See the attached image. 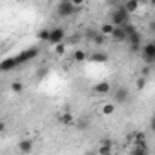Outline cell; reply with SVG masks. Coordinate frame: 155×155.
<instances>
[{
    "instance_id": "21",
    "label": "cell",
    "mask_w": 155,
    "mask_h": 155,
    "mask_svg": "<svg viewBox=\"0 0 155 155\" xmlns=\"http://www.w3.org/2000/svg\"><path fill=\"white\" fill-rule=\"evenodd\" d=\"M144 86H146V79L142 77V79H139V81H137V88H139V90H142Z\"/></svg>"
},
{
    "instance_id": "1",
    "label": "cell",
    "mask_w": 155,
    "mask_h": 155,
    "mask_svg": "<svg viewBox=\"0 0 155 155\" xmlns=\"http://www.w3.org/2000/svg\"><path fill=\"white\" fill-rule=\"evenodd\" d=\"M126 22H130V13L124 8H117L111 11V24L113 26H122Z\"/></svg>"
},
{
    "instance_id": "8",
    "label": "cell",
    "mask_w": 155,
    "mask_h": 155,
    "mask_svg": "<svg viewBox=\"0 0 155 155\" xmlns=\"http://www.w3.org/2000/svg\"><path fill=\"white\" fill-rule=\"evenodd\" d=\"M122 8H124L130 15H133V13H137V11L140 9V2H139V0H126Z\"/></svg>"
},
{
    "instance_id": "14",
    "label": "cell",
    "mask_w": 155,
    "mask_h": 155,
    "mask_svg": "<svg viewBox=\"0 0 155 155\" xmlns=\"http://www.w3.org/2000/svg\"><path fill=\"white\" fill-rule=\"evenodd\" d=\"M73 58H75L77 62H84V60H86V53H84L82 49H77L75 55H73Z\"/></svg>"
},
{
    "instance_id": "2",
    "label": "cell",
    "mask_w": 155,
    "mask_h": 155,
    "mask_svg": "<svg viewBox=\"0 0 155 155\" xmlns=\"http://www.w3.org/2000/svg\"><path fill=\"white\" fill-rule=\"evenodd\" d=\"M77 11H79V8H75V6L71 4V0H62V2L58 4V8H57L58 17H71V15L77 13Z\"/></svg>"
},
{
    "instance_id": "7",
    "label": "cell",
    "mask_w": 155,
    "mask_h": 155,
    "mask_svg": "<svg viewBox=\"0 0 155 155\" xmlns=\"http://www.w3.org/2000/svg\"><path fill=\"white\" fill-rule=\"evenodd\" d=\"M93 91L97 93V95H108L110 91H111V84L110 82H97L95 84V88H93Z\"/></svg>"
},
{
    "instance_id": "22",
    "label": "cell",
    "mask_w": 155,
    "mask_h": 155,
    "mask_svg": "<svg viewBox=\"0 0 155 155\" xmlns=\"http://www.w3.org/2000/svg\"><path fill=\"white\" fill-rule=\"evenodd\" d=\"M4 130H6V124H4V122H2V120H0V133H2V131H4Z\"/></svg>"
},
{
    "instance_id": "6",
    "label": "cell",
    "mask_w": 155,
    "mask_h": 155,
    "mask_svg": "<svg viewBox=\"0 0 155 155\" xmlns=\"http://www.w3.org/2000/svg\"><path fill=\"white\" fill-rule=\"evenodd\" d=\"M113 99H115V102H126V101L130 99L128 88H117V90L113 91Z\"/></svg>"
},
{
    "instance_id": "4",
    "label": "cell",
    "mask_w": 155,
    "mask_h": 155,
    "mask_svg": "<svg viewBox=\"0 0 155 155\" xmlns=\"http://www.w3.org/2000/svg\"><path fill=\"white\" fill-rule=\"evenodd\" d=\"M140 55H142V58L148 62V64H153L155 62V44L150 40V42H146L142 48H140Z\"/></svg>"
},
{
    "instance_id": "12",
    "label": "cell",
    "mask_w": 155,
    "mask_h": 155,
    "mask_svg": "<svg viewBox=\"0 0 155 155\" xmlns=\"http://www.w3.org/2000/svg\"><path fill=\"white\" fill-rule=\"evenodd\" d=\"M91 60L97 62V64H101V62H106V60H108V55L102 53V51H99V53H93V55H91Z\"/></svg>"
},
{
    "instance_id": "18",
    "label": "cell",
    "mask_w": 155,
    "mask_h": 155,
    "mask_svg": "<svg viewBox=\"0 0 155 155\" xmlns=\"http://www.w3.org/2000/svg\"><path fill=\"white\" fill-rule=\"evenodd\" d=\"M62 122H64V124H71V122H73L71 113H64V115H62Z\"/></svg>"
},
{
    "instance_id": "15",
    "label": "cell",
    "mask_w": 155,
    "mask_h": 155,
    "mask_svg": "<svg viewBox=\"0 0 155 155\" xmlns=\"http://www.w3.org/2000/svg\"><path fill=\"white\" fill-rule=\"evenodd\" d=\"M113 111H115V104L108 102V104H104V106H102V113H104V115H111Z\"/></svg>"
},
{
    "instance_id": "3",
    "label": "cell",
    "mask_w": 155,
    "mask_h": 155,
    "mask_svg": "<svg viewBox=\"0 0 155 155\" xmlns=\"http://www.w3.org/2000/svg\"><path fill=\"white\" fill-rule=\"evenodd\" d=\"M64 38H66V31H64V28H53V29H49L48 42H49L51 46H57V44L64 42Z\"/></svg>"
},
{
    "instance_id": "10",
    "label": "cell",
    "mask_w": 155,
    "mask_h": 155,
    "mask_svg": "<svg viewBox=\"0 0 155 155\" xmlns=\"http://www.w3.org/2000/svg\"><path fill=\"white\" fill-rule=\"evenodd\" d=\"M113 29H115V26H113L111 22H104V24L101 26V33H102L104 37H110V35L113 33Z\"/></svg>"
},
{
    "instance_id": "17",
    "label": "cell",
    "mask_w": 155,
    "mask_h": 155,
    "mask_svg": "<svg viewBox=\"0 0 155 155\" xmlns=\"http://www.w3.org/2000/svg\"><path fill=\"white\" fill-rule=\"evenodd\" d=\"M40 40H44V42H48V37H49V29H42V31H38V35H37Z\"/></svg>"
},
{
    "instance_id": "13",
    "label": "cell",
    "mask_w": 155,
    "mask_h": 155,
    "mask_svg": "<svg viewBox=\"0 0 155 155\" xmlns=\"http://www.w3.org/2000/svg\"><path fill=\"white\" fill-rule=\"evenodd\" d=\"M11 91H13V93H17V95H18V93H22V91H24V84H22V82H18V81H17V82H13V84H11Z\"/></svg>"
},
{
    "instance_id": "20",
    "label": "cell",
    "mask_w": 155,
    "mask_h": 155,
    "mask_svg": "<svg viewBox=\"0 0 155 155\" xmlns=\"http://www.w3.org/2000/svg\"><path fill=\"white\" fill-rule=\"evenodd\" d=\"M71 4H73L75 8H81V6L86 4V0H71Z\"/></svg>"
},
{
    "instance_id": "19",
    "label": "cell",
    "mask_w": 155,
    "mask_h": 155,
    "mask_svg": "<svg viewBox=\"0 0 155 155\" xmlns=\"http://www.w3.org/2000/svg\"><path fill=\"white\" fill-rule=\"evenodd\" d=\"M104 142H106V146L99 148V153H111V146L108 144V140H104Z\"/></svg>"
},
{
    "instance_id": "9",
    "label": "cell",
    "mask_w": 155,
    "mask_h": 155,
    "mask_svg": "<svg viewBox=\"0 0 155 155\" xmlns=\"http://www.w3.org/2000/svg\"><path fill=\"white\" fill-rule=\"evenodd\" d=\"M115 42H126V33H124V29L120 28V26H115V29H113V33L110 35Z\"/></svg>"
},
{
    "instance_id": "5",
    "label": "cell",
    "mask_w": 155,
    "mask_h": 155,
    "mask_svg": "<svg viewBox=\"0 0 155 155\" xmlns=\"http://www.w3.org/2000/svg\"><path fill=\"white\" fill-rule=\"evenodd\" d=\"M22 62L18 60V57H11V58H6L4 62H0V71H8V69H15L17 66H20Z\"/></svg>"
},
{
    "instance_id": "16",
    "label": "cell",
    "mask_w": 155,
    "mask_h": 155,
    "mask_svg": "<svg viewBox=\"0 0 155 155\" xmlns=\"http://www.w3.org/2000/svg\"><path fill=\"white\" fill-rule=\"evenodd\" d=\"M97 46H101V44H104V40H106V37L102 35V33H99V35H93V38H91Z\"/></svg>"
},
{
    "instance_id": "11",
    "label": "cell",
    "mask_w": 155,
    "mask_h": 155,
    "mask_svg": "<svg viewBox=\"0 0 155 155\" xmlns=\"http://www.w3.org/2000/svg\"><path fill=\"white\" fill-rule=\"evenodd\" d=\"M18 150L24 151V153H29V151L33 150V142H31V140H20V142H18Z\"/></svg>"
}]
</instances>
